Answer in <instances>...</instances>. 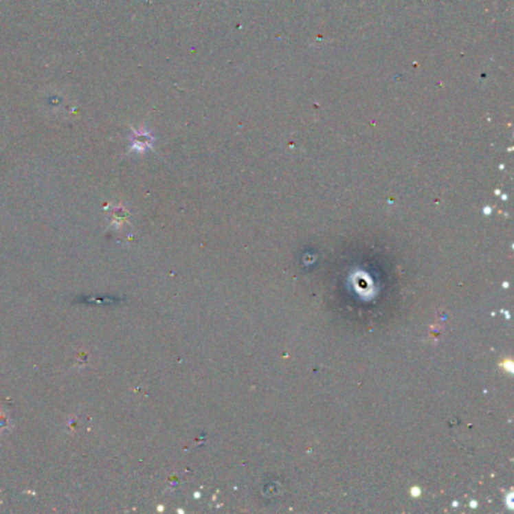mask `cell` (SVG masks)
<instances>
[{"mask_svg": "<svg viewBox=\"0 0 514 514\" xmlns=\"http://www.w3.org/2000/svg\"><path fill=\"white\" fill-rule=\"evenodd\" d=\"M412 490H414V492H412V495H414V496H416V495L421 493V492H419V489H416V487H414Z\"/></svg>", "mask_w": 514, "mask_h": 514, "instance_id": "obj_1", "label": "cell"}]
</instances>
